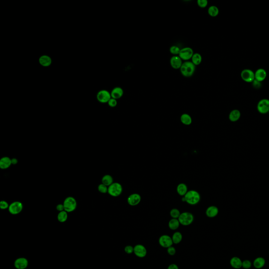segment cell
<instances>
[{"label":"cell","mask_w":269,"mask_h":269,"mask_svg":"<svg viewBox=\"0 0 269 269\" xmlns=\"http://www.w3.org/2000/svg\"><path fill=\"white\" fill-rule=\"evenodd\" d=\"M28 260L25 258H20L14 262V266L17 269H25L28 266Z\"/></svg>","instance_id":"15"},{"label":"cell","mask_w":269,"mask_h":269,"mask_svg":"<svg viewBox=\"0 0 269 269\" xmlns=\"http://www.w3.org/2000/svg\"><path fill=\"white\" fill-rule=\"evenodd\" d=\"M57 210L59 211V212H61L64 211V207L63 204H60L57 205L56 206Z\"/></svg>","instance_id":"42"},{"label":"cell","mask_w":269,"mask_h":269,"mask_svg":"<svg viewBox=\"0 0 269 269\" xmlns=\"http://www.w3.org/2000/svg\"><path fill=\"white\" fill-rule=\"evenodd\" d=\"M64 210L67 213L73 212L77 207V201L76 199L72 197H68L63 202Z\"/></svg>","instance_id":"3"},{"label":"cell","mask_w":269,"mask_h":269,"mask_svg":"<svg viewBox=\"0 0 269 269\" xmlns=\"http://www.w3.org/2000/svg\"><path fill=\"white\" fill-rule=\"evenodd\" d=\"M208 2L207 0H198L197 4L201 8H205L208 6Z\"/></svg>","instance_id":"36"},{"label":"cell","mask_w":269,"mask_h":269,"mask_svg":"<svg viewBox=\"0 0 269 269\" xmlns=\"http://www.w3.org/2000/svg\"><path fill=\"white\" fill-rule=\"evenodd\" d=\"M241 79L243 81L246 83H252L253 81L255 80V72L251 69H244L241 71Z\"/></svg>","instance_id":"6"},{"label":"cell","mask_w":269,"mask_h":269,"mask_svg":"<svg viewBox=\"0 0 269 269\" xmlns=\"http://www.w3.org/2000/svg\"><path fill=\"white\" fill-rule=\"evenodd\" d=\"M134 253L136 257L143 258L147 255V249L145 246L142 244H137L134 246Z\"/></svg>","instance_id":"12"},{"label":"cell","mask_w":269,"mask_h":269,"mask_svg":"<svg viewBox=\"0 0 269 269\" xmlns=\"http://www.w3.org/2000/svg\"><path fill=\"white\" fill-rule=\"evenodd\" d=\"M124 250L127 254L130 255V254L134 253V246H131L130 245H128L127 246H125Z\"/></svg>","instance_id":"37"},{"label":"cell","mask_w":269,"mask_h":269,"mask_svg":"<svg viewBox=\"0 0 269 269\" xmlns=\"http://www.w3.org/2000/svg\"><path fill=\"white\" fill-rule=\"evenodd\" d=\"M201 197L198 191L196 190H190L182 197V201L186 202L190 205H195L200 201Z\"/></svg>","instance_id":"1"},{"label":"cell","mask_w":269,"mask_h":269,"mask_svg":"<svg viewBox=\"0 0 269 269\" xmlns=\"http://www.w3.org/2000/svg\"><path fill=\"white\" fill-rule=\"evenodd\" d=\"M180 223L179 222L178 219L172 218L168 222V227L172 230H176L179 228Z\"/></svg>","instance_id":"25"},{"label":"cell","mask_w":269,"mask_h":269,"mask_svg":"<svg viewBox=\"0 0 269 269\" xmlns=\"http://www.w3.org/2000/svg\"><path fill=\"white\" fill-rule=\"evenodd\" d=\"M202 62V56L200 54H193V56L191 58V62L195 66L199 65L201 64Z\"/></svg>","instance_id":"29"},{"label":"cell","mask_w":269,"mask_h":269,"mask_svg":"<svg viewBox=\"0 0 269 269\" xmlns=\"http://www.w3.org/2000/svg\"><path fill=\"white\" fill-rule=\"evenodd\" d=\"M178 220L180 225L187 226L191 225V223L193 222L194 220V216L189 212H184L181 213Z\"/></svg>","instance_id":"5"},{"label":"cell","mask_w":269,"mask_h":269,"mask_svg":"<svg viewBox=\"0 0 269 269\" xmlns=\"http://www.w3.org/2000/svg\"><path fill=\"white\" fill-rule=\"evenodd\" d=\"M39 64L43 67H48L52 63V60L48 55H43L39 57Z\"/></svg>","instance_id":"17"},{"label":"cell","mask_w":269,"mask_h":269,"mask_svg":"<svg viewBox=\"0 0 269 269\" xmlns=\"http://www.w3.org/2000/svg\"><path fill=\"white\" fill-rule=\"evenodd\" d=\"M141 199L142 198L140 195L138 193H133L128 197V204L131 206H136L140 203Z\"/></svg>","instance_id":"13"},{"label":"cell","mask_w":269,"mask_h":269,"mask_svg":"<svg viewBox=\"0 0 269 269\" xmlns=\"http://www.w3.org/2000/svg\"><path fill=\"white\" fill-rule=\"evenodd\" d=\"M268 113H269V112H268Z\"/></svg>","instance_id":"45"},{"label":"cell","mask_w":269,"mask_h":269,"mask_svg":"<svg viewBox=\"0 0 269 269\" xmlns=\"http://www.w3.org/2000/svg\"><path fill=\"white\" fill-rule=\"evenodd\" d=\"M108 187L103 184H101L98 186V190L101 193H106L108 192Z\"/></svg>","instance_id":"34"},{"label":"cell","mask_w":269,"mask_h":269,"mask_svg":"<svg viewBox=\"0 0 269 269\" xmlns=\"http://www.w3.org/2000/svg\"><path fill=\"white\" fill-rule=\"evenodd\" d=\"M122 192V186L118 182H113L108 187V193L111 196L114 197L119 196Z\"/></svg>","instance_id":"4"},{"label":"cell","mask_w":269,"mask_h":269,"mask_svg":"<svg viewBox=\"0 0 269 269\" xmlns=\"http://www.w3.org/2000/svg\"><path fill=\"white\" fill-rule=\"evenodd\" d=\"M231 266L235 269H239L242 267V261L237 257H234L230 261Z\"/></svg>","instance_id":"21"},{"label":"cell","mask_w":269,"mask_h":269,"mask_svg":"<svg viewBox=\"0 0 269 269\" xmlns=\"http://www.w3.org/2000/svg\"><path fill=\"white\" fill-rule=\"evenodd\" d=\"M180 121L185 125H190L192 123V118L188 114H184L180 117Z\"/></svg>","instance_id":"26"},{"label":"cell","mask_w":269,"mask_h":269,"mask_svg":"<svg viewBox=\"0 0 269 269\" xmlns=\"http://www.w3.org/2000/svg\"><path fill=\"white\" fill-rule=\"evenodd\" d=\"M172 240L175 244H179L182 240V234L180 232H175L172 236Z\"/></svg>","instance_id":"30"},{"label":"cell","mask_w":269,"mask_h":269,"mask_svg":"<svg viewBox=\"0 0 269 269\" xmlns=\"http://www.w3.org/2000/svg\"><path fill=\"white\" fill-rule=\"evenodd\" d=\"M167 269H179L178 266L176 264L172 263L168 266Z\"/></svg>","instance_id":"43"},{"label":"cell","mask_w":269,"mask_h":269,"mask_svg":"<svg viewBox=\"0 0 269 269\" xmlns=\"http://www.w3.org/2000/svg\"><path fill=\"white\" fill-rule=\"evenodd\" d=\"M266 264V260L262 257H258L254 260L253 265L257 269H260Z\"/></svg>","instance_id":"23"},{"label":"cell","mask_w":269,"mask_h":269,"mask_svg":"<svg viewBox=\"0 0 269 269\" xmlns=\"http://www.w3.org/2000/svg\"><path fill=\"white\" fill-rule=\"evenodd\" d=\"M112 98L114 99H117L121 98L124 94V90L121 87H116L113 89L112 92H110Z\"/></svg>","instance_id":"19"},{"label":"cell","mask_w":269,"mask_h":269,"mask_svg":"<svg viewBox=\"0 0 269 269\" xmlns=\"http://www.w3.org/2000/svg\"><path fill=\"white\" fill-rule=\"evenodd\" d=\"M180 50V48L178 46H176V45H173V46L170 47L169 51H170V53H172L173 55H179Z\"/></svg>","instance_id":"33"},{"label":"cell","mask_w":269,"mask_h":269,"mask_svg":"<svg viewBox=\"0 0 269 269\" xmlns=\"http://www.w3.org/2000/svg\"><path fill=\"white\" fill-rule=\"evenodd\" d=\"M23 205L21 202L16 201L13 202L11 203L9 207V213L13 215L19 214L21 213L22 211L23 210Z\"/></svg>","instance_id":"7"},{"label":"cell","mask_w":269,"mask_h":269,"mask_svg":"<svg viewBox=\"0 0 269 269\" xmlns=\"http://www.w3.org/2000/svg\"><path fill=\"white\" fill-rule=\"evenodd\" d=\"M208 13L211 17H216L218 16L219 13V10L216 6H211L208 10Z\"/></svg>","instance_id":"28"},{"label":"cell","mask_w":269,"mask_h":269,"mask_svg":"<svg viewBox=\"0 0 269 269\" xmlns=\"http://www.w3.org/2000/svg\"><path fill=\"white\" fill-rule=\"evenodd\" d=\"M255 80L262 83V81H264L267 78V73L265 69L261 68L257 69V71H255Z\"/></svg>","instance_id":"16"},{"label":"cell","mask_w":269,"mask_h":269,"mask_svg":"<svg viewBox=\"0 0 269 269\" xmlns=\"http://www.w3.org/2000/svg\"><path fill=\"white\" fill-rule=\"evenodd\" d=\"M101 182L105 185L109 187L113 183V178L110 175H106L104 176L102 178Z\"/></svg>","instance_id":"27"},{"label":"cell","mask_w":269,"mask_h":269,"mask_svg":"<svg viewBox=\"0 0 269 269\" xmlns=\"http://www.w3.org/2000/svg\"><path fill=\"white\" fill-rule=\"evenodd\" d=\"M159 243L163 248H168L172 246L174 243L171 237L167 234H163L160 237Z\"/></svg>","instance_id":"11"},{"label":"cell","mask_w":269,"mask_h":269,"mask_svg":"<svg viewBox=\"0 0 269 269\" xmlns=\"http://www.w3.org/2000/svg\"><path fill=\"white\" fill-rule=\"evenodd\" d=\"M257 110L259 113L266 114L269 112V99H261L257 104Z\"/></svg>","instance_id":"8"},{"label":"cell","mask_w":269,"mask_h":269,"mask_svg":"<svg viewBox=\"0 0 269 269\" xmlns=\"http://www.w3.org/2000/svg\"><path fill=\"white\" fill-rule=\"evenodd\" d=\"M170 65L175 69H180L182 64V60L178 55H174L170 59Z\"/></svg>","instance_id":"14"},{"label":"cell","mask_w":269,"mask_h":269,"mask_svg":"<svg viewBox=\"0 0 269 269\" xmlns=\"http://www.w3.org/2000/svg\"><path fill=\"white\" fill-rule=\"evenodd\" d=\"M180 72L183 76L186 77H190L193 75L196 69V66L189 61L183 63L180 68Z\"/></svg>","instance_id":"2"},{"label":"cell","mask_w":269,"mask_h":269,"mask_svg":"<svg viewBox=\"0 0 269 269\" xmlns=\"http://www.w3.org/2000/svg\"><path fill=\"white\" fill-rule=\"evenodd\" d=\"M12 165L11 159L9 157H3L0 159V168L2 169H6Z\"/></svg>","instance_id":"20"},{"label":"cell","mask_w":269,"mask_h":269,"mask_svg":"<svg viewBox=\"0 0 269 269\" xmlns=\"http://www.w3.org/2000/svg\"><path fill=\"white\" fill-rule=\"evenodd\" d=\"M181 213L178 209L174 208L172 209L170 212V215L173 219H178L180 216Z\"/></svg>","instance_id":"32"},{"label":"cell","mask_w":269,"mask_h":269,"mask_svg":"<svg viewBox=\"0 0 269 269\" xmlns=\"http://www.w3.org/2000/svg\"><path fill=\"white\" fill-rule=\"evenodd\" d=\"M193 50L189 47H186L181 49L179 56L182 60L188 61L191 59L193 55Z\"/></svg>","instance_id":"10"},{"label":"cell","mask_w":269,"mask_h":269,"mask_svg":"<svg viewBox=\"0 0 269 269\" xmlns=\"http://www.w3.org/2000/svg\"><path fill=\"white\" fill-rule=\"evenodd\" d=\"M167 252L170 255H174L176 254V250L175 248H174V246H172L167 248Z\"/></svg>","instance_id":"41"},{"label":"cell","mask_w":269,"mask_h":269,"mask_svg":"<svg viewBox=\"0 0 269 269\" xmlns=\"http://www.w3.org/2000/svg\"><path fill=\"white\" fill-rule=\"evenodd\" d=\"M188 187L186 184L184 183H181L178 184L177 187V193L181 196H184L188 192Z\"/></svg>","instance_id":"24"},{"label":"cell","mask_w":269,"mask_h":269,"mask_svg":"<svg viewBox=\"0 0 269 269\" xmlns=\"http://www.w3.org/2000/svg\"></svg>","instance_id":"46"},{"label":"cell","mask_w":269,"mask_h":269,"mask_svg":"<svg viewBox=\"0 0 269 269\" xmlns=\"http://www.w3.org/2000/svg\"><path fill=\"white\" fill-rule=\"evenodd\" d=\"M9 205H10L5 200H2L0 202V208L2 210L9 209Z\"/></svg>","instance_id":"38"},{"label":"cell","mask_w":269,"mask_h":269,"mask_svg":"<svg viewBox=\"0 0 269 269\" xmlns=\"http://www.w3.org/2000/svg\"><path fill=\"white\" fill-rule=\"evenodd\" d=\"M252 263L249 260H245L242 261V267L244 268V269H249L251 267Z\"/></svg>","instance_id":"35"},{"label":"cell","mask_w":269,"mask_h":269,"mask_svg":"<svg viewBox=\"0 0 269 269\" xmlns=\"http://www.w3.org/2000/svg\"><path fill=\"white\" fill-rule=\"evenodd\" d=\"M241 112L238 110H232L229 115V119L232 122H235L239 121L241 117Z\"/></svg>","instance_id":"22"},{"label":"cell","mask_w":269,"mask_h":269,"mask_svg":"<svg viewBox=\"0 0 269 269\" xmlns=\"http://www.w3.org/2000/svg\"><path fill=\"white\" fill-rule=\"evenodd\" d=\"M253 87L255 89H260L261 87V82L258 81L257 80H255L252 83Z\"/></svg>","instance_id":"40"},{"label":"cell","mask_w":269,"mask_h":269,"mask_svg":"<svg viewBox=\"0 0 269 269\" xmlns=\"http://www.w3.org/2000/svg\"><path fill=\"white\" fill-rule=\"evenodd\" d=\"M107 103H108L109 106L110 107H115L117 106V99H114L113 98H111Z\"/></svg>","instance_id":"39"},{"label":"cell","mask_w":269,"mask_h":269,"mask_svg":"<svg viewBox=\"0 0 269 269\" xmlns=\"http://www.w3.org/2000/svg\"><path fill=\"white\" fill-rule=\"evenodd\" d=\"M219 213V209L218 208L214 205H211L208 208L205 214L209 218H214L218 215Z\"/></svg>","instance_id":"18"},{"label":"cell","mask_w":269,"mask_h":269,"mask_svg":"<svg viewBox=\"0 0 269 269\" xmlns=\"http://www.w3.org/2000/svg\"><path fill=\"white\" fill-rule=\"evenodd\" d=\"M96 97L99 102L104 104L108 103V101L112 98V96L110 93L109 92L108 90L103 89L97 93Z\"/></svg>","instance_id":"9"},{"label":"cell","mask_w":269,"mask_h":269,"mask_svg":"<svg viewBox=\"0 0 269 269\" xmlns=\"http://www.w3.org/2000/svg\"><path fill=\"white\" fill-rule=\"evenodd\" d=\"M67 212L65 211H63L61 212H59V214L57 215V220L60 222H64L67 220L68 218V214Z\"/></svg>","instance_id":"31"},{"label":"cell","mask_w":269,"mask_h":269,"mask_svg":"<svg viewBox=\"0 0 269 269\" xmlns=\"http://www.w3.org/2000/svg\"><path fill=\"white\" fill-rule=\"evenodd\" d=\"M11 161H12V165H16L18 163V160L15 158H13L12 159H11Z\"/></svg>","instance_id":"44"}]
</instances>
